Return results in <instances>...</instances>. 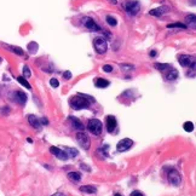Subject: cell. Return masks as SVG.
I'll use <instances>...</instances> for the list:
<instances>
[{
  "label": "cell",
  "mask_w": 196,
  "mask_h": 196,
  "mask_svg": "<svg viewBox=\"0 0 196 196\" xmlns=\"http://www.w3.org/2000/svg\"><path fill=\"white\" fill-rule=\"evenodd\" d=\"M94 102V100H91V98H86L85 96H73L70 98V106L73 109L75 110H80V109H86L90 107V103Z\"/></svg>",
  "instance_id": "cell-1"
},
{
  "label": "cell",
  "mask_w": 196,
  "mask_h": 196,
  "mask_svg": "<svg viewBox=\"0 0 196 196\" xmlns=\"http://www.w3.org/2000/svg\"><path fill=\"white\" fill-rule=\"evenodd\" d=\"M102 122L98 120V119H91L88 120V124H87V128L88 131L93 134V136H100L102 133Z\"/></svg>",
  "instance_id": "cell-2"
},
{
  "label": "cell",
  "mask_w": 196,
  "mask_h": 196,
  "mask_svg": "<svg viewBox=\"0 0 196 196\" xmlns=\"http://www.w3.org/2000/svg\"><path fill=\"white\" fill-rule=\"evenodd\" d=\"M76 141L79 143V145L81 148H84L85 150H88L90 147H91V141H90V137L87 136V133H85L84 131H79L76 133Z\"/></svg>",
  "instance_id": "cell-3"
},
{
  "label": "cell",
  "mask_w": 196,
  "mask_h": 196,
  "mask_svg": "<svg viewBox=\"0 0 196 196\" xmlns=\"http://www.w3.org/2000/svg\"><path fill=\"white\" fill-rule=\"evenodd\" d=\"M93 44H94V49H96L97 53H100V55L106 53V51L108 49V44L104 38H96Z\"/></svg>",
  "instance_id": "cell-4"
},
{
  "label": "cell",
  "mask_w": 196,
  "mask_h": 196,
  "mask_svg": "<svg viewBox=\"0 0 196 196\" xmlns=\"http://www.w3.org/2000/svg\"><path fill=\"white\" fill-rule=\"evenodd\" d=\"M139 9H141V5L138 2H127L126 5H125V10L126 12L130 15V16H136L138 12H139Z\"/></svg>",
  "instance_id": "cell-5"
},
{
  "label": "cell",
  "mask_w": 196,
  "mask_h": 196,
  "mask_svg": "<svg viewBox=\"0 0 196 196\" xmlns=\"http://www.w3.org/2000/svg\"><path fill=\"white\" fill-rule=\"evenodd\" d=\"M132 145H133V141H132V139H130V138H124V139H121V141L118 143L116 149H118V151L124 153V151L130 150V149L132 148Z\"/></svg>",
  "instance_id": "cell-6"
},
{
  "label": "cell",
  "mask_w": 196,
  "mask_h": 196,
  "mask_svg": "<svg viewBox=\"0 0 196 196\" xmlns=\"http://www.w3.org/2000/svg\"><path fill=\"white\" fill-rule=\"evenodd\" d=\"M82 23H84V26H85L87 29H90V30H92V32H101V27L98 26L92 18H90V17L82 18Z\"/></svg>",
  "instance_id": "cell-7"
},
{
  "label": "cell",
  "mask_w": 196,
  "mask_h": 196,
  "mask_svg": "<svg viewBox=\"0 0 196 196\" xmlns=\"http://www.w3.org/2000/svg\"><path fill=\"white\" fill-rule=\"evenodd\" d=\"M168 180H169V183H171L172 185L178 186V185L180 184V180H182L179 172L175 171V169H172V171L168 173Z\"/></svg>",
  "instance_id": "cell-8"
},
{
  "label": "cell",
  "mask_w": 196,
  "mask_h": 196,
  "mask_svg": "<svg viewBox=\"0 0 196 196\" xmlns=\"http://www.w3.org/2000/svg\"><path fill=\"white\" fill-rule=\"evenodd\" d=\"M50 153L51 154H53L57 159H59V160H68L69 157H68V155H67V153L64 151V150H62V149H59V148H57V147H51L50 148Z\"/></svg>",
  "instance_id": "cell-9"
},
{
  "label": "cell",
  "mask_w": 196,
  "mask_h": 196,
  "mask_svg": "<svg viewBox=\"0 0 196 196\" xmlns=\"http://www.w3.org/2000/svg\"><path fill=\"white\" fill-rule=\"evenodd\" d=\"M116 126H118V121H116L115 116L108 115V116H107V131H108L109 133H113V132H115Z\"/></svg>",
  "instance_id": "cell-10"
},
{
  "label": "cell",
  "mask_w": 196,
  "mask_h": 196,
  "mask_svg": "<svg viewBox=\"0 0 196 196\" xmlns=\"http://www.w3.org/2000/svg\"><path fill=\"white\" fill-rule=\"evenodd\" d=\"M179 63L182 67H190L192 64H195V59L192 56H189V55H182L179 57Z\"/></svg>",
  "instance_id": "cell-11"
},
{
  "label": "cell",
  "mask_w": 196,
  "mask_h": 196,
  "mask_svg": "<svg viewBox=\"0 0 196 196\" xmlns=\"http://www.w3.org/2000/svg\"><path fill=\"white\" fill-rule=\"evenodd\" d=\"M14 101L17 102L18 104L23 106V104H26V102H27V96H26L24 92H22V91H17V92L14 93Z\"/></svg>",
  "instance_id": "cell-12"
},
{
  "label": "cell",
  "mask_w": 196,
  "mask_h": 196,
  "mask_svg": "<svg viewBox=\"0 0 196 196\" xmlns=\"http://www.w3.org/2000/svg\"><path fill=\"white\" fill-rule=\"evenodd\" d=\"M69 121H70L73 128H75L77 131H84V125L81 124V121L79 119H76L75 116H69Z\"/></svg>",
  "instance_id": "cell-13"
},
{
  "label": "cell",
  "mask_w": 196,
  "mask_h": 196,
  "mask_svg": "<svg viewBox=\"0 0 196 196\" xmlns=\"http://www.w3.org/2000/svg\"><path fill=\"white\" fill-rule=\"evenodd\" d=\"M28 121H29V124H30L34 128H36V130H40V128H41V121H40L39 118H36V116H34V115H29V116H28Z\"/></svg>",
  "instance_id": "cell-14"
},
{
  "label": "cell",
  "mask_w": 196,
  "mask_h": 196,
  "mask_svg": "<svg viewBox=\"0 0 196 196\" xmlns=\"http://www.w3.org/2000/svg\"><path fill=\"white\" fill-rule=\"evenodd\" d=\"M168 11V8L167 6H161V8H157V9H154L150 11V15L155 16V17H161L162 15H165L166 12Z\"/></svg>",
  "instance_id": "cell-15"
},
{
  "label": "cell",
  "mask_w": 196,
  "mask_h": 196,
  "mask_svg": "<svg viewBox=\"0 0 196 196\" xmlns=\"http://www.w3.org/2000/svg\"><path fill=\"white\" fill-rule=\"evenodd\" d=\"M110 85V82L106 79H102V77H97L96 81H94V86L98 87V88H106Z\"/></svg>",
  "instance_id": "cell-16"
},
{
  "label": "cell",
  "mask_w": 196,
  "mask_h": 196,
  "mask_svg": "<svg viewBox=\"0 0 196 196\" xmlns=\"http://www.w3.org/2000/svg\"><path fill=\"white\" fill-rule=\"evenodd\" d=\"M165 77H166V80H168V81H174V80L178 77V71H177L174 68H171V69H168V71H167V74L165 75Z\"/></svg>",
  "instance_id": "cell-17"
},
{
  "label": "cell",
  "mask_w": 196,
  "mask_h": 196,
  "mask_svg": "<svg viewBox=\"0 0 196 196\" xmlns=\"http://www.w3.org/2000/svg\"><path fill=\"white\" fill-rule=\"evenodd\" d=\"M80 191L86 192V194H96L97 189L93 185H84V186H80Z\"/></svg>",
  "instance_id": "cell-18"
},
{
  "label": "cell",
  "mask_w": 196,
  "mask_h": 196,
  "mask_svg": "<svg viewBox=\"0 0 196 196\" xmlns=\"http://www.w3.org/2000/svg\"><path fill=\"white\" fill-rule=\"evenodd\" d=\"M108 150H109V147L108 145H103V147H101L100 149L97 150V155L101 156V157H107L108 156Z\"/></svg>",
  "instance_id": "cell-19"
},
{
  "label": "cell",
  "mask_w": 196,
  "mask_h": 196,
  "mask_svg": "<svg viewBox=\"0 0 196 196\" xmlns=\"http://www.w3.org/2000/svg\"><path fill=\"white\" fill-rule=\"evenodd\" d=\"M63 150L67 153L68 157H76V156L79 155V151H77V149H74V148H64Z\"/></svg>",
  "instance_id": "cell-20"
},
{
  "label": "cell",
  "mask_w": 196,
  "mask_h": 196,
  "mask_svg": "<svg viewBox=\"0 0 196 196\" xmlns=\"http://www.w3.org/2000/svg\"><path fill=\"white\" fill-rule=\"evenodd\" d=\"M68 179L71 182H79L81 179V175L79 172H69L68 173Z\"/></svg>",
  "instance_id": "cell-21"
},
{
  "label": "cell",
  "mask_w": 196,
  "mask_h": 196,
  "mask_svg": "<svg viewBox=\"0 0 196 196\" xmlns=\"http://www.w3.org/2000/svg\"><path fill=\"white\" fill-rule=\"evenodd\" d=\"M155 68L157 69V70H160V71H165V70H168V69H171L172 67L169 65V64H166V63H156L155 64Z\"/></svg>",
  "instance_id": "cell-22"
},
{
  "label": "cell",
  "mask_w": 196,
  "mask_h": 196,
  "mask_svg": "<svg viewBox=\"0 0 196 196\" xmlns=\"http://www.w3.org/2000/svg\"><path fill=\"white\" fill-rule=\"evenodd\" d=\"M17 81H18V82H20L22 86H24L26 88L32 90V86H30V85H29V82L26 80V77H23V76H18V77H17Z\"/></svg>",
  "instance_id": "cell-23"
},
{
  "label": "cell",
  "mask_w": 196,
  "mask_h": 196,
  "mask_svg": "<svg viewBox=\"0 0 196 196\" xmlns=\"http://www.w3.org/2000/svg\"><path fill=\"white\" fill-rule=\"evenodd\" d=\"M186 24H183V23H171V24H167V28H179V29H186Z\"/></svg>",
  "instance_id": "cell-24"
},
{
  "label": "cell",
  "mask_w": 196,
  "mask_h": 196,
  "mask_svg": "<svg viewBox=\"0 0 196 196\" xmlns=\"http://www.w3.org/2000/svg\"><path fill=\"white\" fill-rule=\"evenodd\" d=\"M185 21H186V23H188V24H190V23H191V28H195V15H194V14H191V15L186 16Z\"/></svg>",
  "instance_id": "cell-25"
},
{
  "label": "cell",
  "mask_w": 196,
  "mask_h": 196,
  "mask_svg": "<svg viewBox=\"0 0 196 196\" xmlns=\"http://www.w3.org/2000/svg\"><path fill=\"white\" fill-rule=\"evenodd\" d=\"M183 127H184V131H186V132H192V131H194V124L190 122V121L184 122Z\"/></svg>",
  "instance_id": "cell-26"
},
{
  "label": "cell",
  "mask_w": 196,
  "mask_h": 196,
  "mask_svg": "<svg viewBox=\"0 0 196 196\" xmlns=\"http://www.w3.org/2000/svg\"><path fill=\"white\" fill-rule=\"evenodd\" d=\"M28 50H29L30 53H36V51H38V44L30 43V44L28 45Z\"/></svg>",
  "instance_id": "cell-27"
},
{
  "label": "cell",
  "mask_w": 196,
  "mask_h": 196,
  "mask_svg": "<svg viewBox=\"0 0 196 196\" xmlns=\"http://www.w3.org/2000/svg\"><path fill=\"white\" fill-rule=\"evenodd\" d=\"M107 22H108V24L112 26V27H115V26L118 24L116 20H115L113 16H107Z\"/></svg>",
  "instance_id": "cell-28"
},
{
  "label": "cell",
  "mask_w": 196,
  "mask_h": 196,
  "mask_svg": "<svg viewBox=\"0 0 196 196\" xmlns=\"http://www.w3.org/2000/svg\"><path fill=\"white\" fill-rule=\"evenodd\" d=\"M8 47L11 49L12 52H15V53H17V55H20V56L23 55V50H22L21 47H16V46H8Z\"/></svg>",
  "instance_id": "cell-29"
},
{
  "label": "cell",
  "mask_w": 196,
  "mask_h": 196,
  "mask_svg": "<svg viewBox=\"0 0 196 196\" xmlns=\"http://www.w3.org/2000/svg\"><path fill=\"white\" fill-rule=\"evenodd\" d=\"M23 75H24L26 77H29V76L32 75V73H30V70H29V68H28L27 65L23 67Z\"/></svg>",
  "instance_id": "cell-30"
},
{
  "label": "cell",
  "mask_w": 196,
  "mask_h": 196,
  "mask_svg": "<svg viewBox=\"0 0 196 196\" xmlns=\"http://www.w3.org/2000/svg\"><path fill=\"white\" fill-rule=\"evenodd\" d=\"M50 85H51L52 87H55V88H56V87H58V86H59V82H58V80H57V79H51V80H50Z\"/></svg>",
  "instance_id": "cell-31"
},
{
  "label": "cell",
  "mask_w": 196,
  "mask_h": 196,
  "mask_svg": "<svg viewBox=\"0 0 196 196\" xmlns=\"http://www.w3.org/2000/svg\"><path fill=\"white\" fill-rule=\"evenodd\" d=\"M103 70H104L106 73H110V71H113V67H112V65H109V64L103 65Z\"/></svg>",
  "instance_id": "cell-32"
},
{
  "label": "cell",
  "mask_w": 196,
  "mask_h": 196,
  "mask_svg": "<svg viewBox=\"0 0 196 196\" xmlns=\"http://www.w3.org/2000/svg\"><path fill=\"white\" fill-rule=\"evenodd\" d=\"M63 77H64V79H67V80H69V79H71V73H70L69 70H67V71H64V73H63Z\"/></svg>",
  "instance_id": "cell-33"
},
{
  "label": "cell",
  "mask_w": 196,
  "mask_h": 196,
  "mask_svg": "<svg viewBox=\"0 0 196 196\" xmlns=\"http://www.w3.org/2000/svg\"><path fill=\"white\" fill-rule=\"evenodd\" d=\"M80 167H81V169H85V171H87V172H90V171H91V168H90V167H87V165L81 163V165H80Z\"/></svg>",
  "instance_id": "cell-34"
},
{
  "label": "cell",
  "mask_w": 196,
  "mask_h": 196,
  "mask_svg": "<svg viewBox=\"0 0 196 196\" xmlns=\"http://www.w3.org/2000/svg\"><path fill=\"white\" fill-rule=\"evenodd\" d=\"M132 196H144V195H143L141 191H133V192H132Z\"/></svg>",
  "instance_id": "cell-35"
},
{
  "label": "cell",
  "mask_w": 196,
  "mask_h": 196,
  "mask_svg": "<svg viewBox=\"0 0 196 196\" xmlns=\"http://www.w3.org/2000/svg\"><path fill=\"white\" fill-rule=\"evenodd\" d=\"M52 196H65L64 194H62V192H56V194H53Z\"/></svg>",
  "instance_id": "cell-36"
},
{
  "label": "cell",
  "mask_w": 196,
  "mask_h": 196,
  "mask_svg": "<svg viewBox=\"0 0 196 196\" xmlns=\"http://www.w3.org/2000/svg\"><path fill=\"white\" fill-rule=\"evenodd\" d=\"M109 2H110V3H112V4H114V5H115V4H116V3H118V2H116V0H109Z\"/></svg>",
  "instance_id": "cell-37"
},
{
  "label": "cell",
  "mask_w": 196,
  "mask_h": 196,
  "mask_svg": "<svg viewBox=\"0 0 196 196\" xmlns=\"http://www.w3.org/2000/svg\"><path fill=\"white\" fill-rule=\"evenodd\" d=\"M150 56H153V57H154V56H156V52H155V51H153V52H150Z\"/></svg>",
  "instance_id": "cell-38"
},
{
  "label": "cell",
  "mask_w": 196,
  "mask_h": 196,
  "mask_svg": "<svg viewBox=\"0 0 196 196\" xmlns=\"http://www.w3.org/2000/svg\"><path fill=\"white\" fill-rule=\"evenodd\" d=\"M114 196H122V195H120V194H115Z\"/></svg>",
  "instance_id": "cell-39"
},
{
  "label": "cell",
  "mask_w": 196,
  "mask_h": 196,
  "mask_svg": "<svg viewBox=\"0 0 196 196\" xmlns=\"http://www.w3.org/2000/svg\"><path fill=\"white\" fill-rule=\"evenodd\" d=\"M0 63H2V57H0Z\"/></svg>",
  "instance_id": "cell-40"
}]
</instances>
